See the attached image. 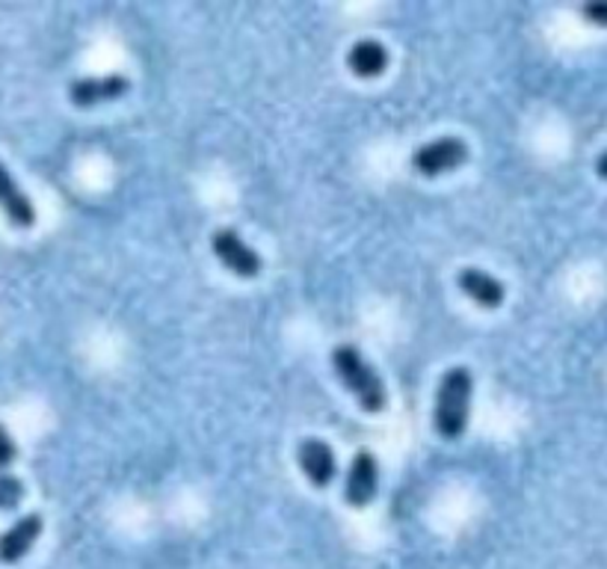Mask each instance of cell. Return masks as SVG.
Listing matches in <instances>:
<instances>
[{"instance_id": "6da1fadb", "label": "cell", "mask_w": 607, "mask_h": 569, "mask_svg": "<svg viewBox=\"0 0 607 569\" xmlns=\"http://www.w3.org/2000/svg\"><path fill=\"white\" fill-rule=\"evenodd\" d=\"M471 392H475V377L468 368L456 365L447 368L439 392H435L433 421L442 439H459L468 427V409H471Z\"/></svg>"}, {"instance_id": "7a4b0ae2", "label": "cell", "mask_w": 607, "mask_h": 569, "mask_svg": "<svg viewBox=\"0 0 607 569\" xmlns=\"http://www.w3.org/2000/svg\"><path fill=\"white\" fill-rule=\"evenodd\" d=\"M332 365H336L341 383L347 385V392L362 404V409H368V413H382L385 409V404H389L385 385H382L380 374L370 368V362L362 356L358 347L338 344L332 351Z\"/></svg>"}, {"instance_id": "3957f363", "label": "cell", "mask_w": 607, "mask_h": 569, "mask_svg": "<svg viewBox=\"0 0 607 569\" xmlns=\"http://www.w3.org/2000/svg\"><path fill=\"white\" fill-rule=\"evenodd\" d=\"M468 161V146L459 137H442V140L418 146L413 152V169L418 176L435 178L442 173H454Z\"/></svg>"}, {"instance_id": "277c9868", "label": "cell", "mask_w": 607, "mask_h": 569, "mask_svg": "<svg viewBox=\"0 0 607 569\" xmlns=\"http://www.w3.org/2000/svg\"><path fill=\"white\" fill-rule=\"evenodd\" d=\"M211 246H214V255H217L219 262L226 270H231L235 276L240 279H252V276L261 274V255L252 250L250 243L240 238L238 231L231 229H219L214 238H211Z\"/></svg>"}, {"instance_id": "5b68a950", "label": "cell", "mask_w": 607, "mask_h": 569, "mask_svg": "<svg viewBox=\"0 0 607 569\" xmlns=\"http://www.w3.org/2000/svg\"><path fill=\"white\" fill-rule=\"evenodd\" d=\"M377 486H380V469H377V460L370 451H358L353 463H350L347 471V483H344V502L350 507H368L377 495Z\"/></svg>"}, {"instance_id": "8992f818", "label": "cell", "mask_w": 607, "mask_h": 569, "mask_svg": "<svg viewBox=\"0 0 607 569\" xmlns=\"http://www.w3.org/2000/svg\"><path fill=\"white\" fill-rule=\"evenodd\" d=\"M130 89V80L125 75H101V77H77L68 87V99L77 108H96L104 101L122 99Z\"/></svg>"}, {"instance_id": "52a82bcc", "label": "cell", "mask_w": 607, "mask_h": 569, "mask_svg": "<svg viewBox=\"0 0 607 569\" xmlns=\"http://www.w3.org/2000/svg\"><path fill=\"white\" fill-rule=\"evenodd\" d=\"M296 463H300L305 478H308L312 486H317V490H326L329 483L336 481V451L329 448L324 439H303L300 448H296Z\"/></svg>"}, {"instance_id": "ba28073f", "label": "cell", "mask_w": 607, "mask_h": 569, "mask_svg": "<svg viewBox=\"0 0 607 569\" xmlns=\"http://www.w3.org/2000/svg\"><path fill=\"white\" fill-rule=\"evenodd\" d=\"M39 534H42V516H22L15 526H10L0 534V564H18L22 558H27Z\"/></svg>"}, {"instance_id": "9c48e42d", "label": "cell", "mask_w": 607, "mask_h": 569, "mask_svg": "<svg viewBox=\"0 0 607 569\" xmlns=\"http://www.w3.org/2000/svg\"><path fill=\"white\" fill-rule=\"evenodd\" d=\"M0 208L10 217L12 226H18V229H30L33 223H36L33 202L27 199V193H24L22 187L12 181V176L7 173V166L3 164H0Z\"/></svg>"}, {"instance_id": "30bf717a", "label": "cell", "mask_w": 607, "mask_h": 569, "mask_svg": "<svg viewBox=\"0 0 607 569\" xmlns=\"http://www.w3.org/2000/svg\"><path fill=\"white\" fill-rule=\"evenodd\" d=\"M456 284L463 288V294H466L468 300H475V303L483 308H498L501 303H504V284H501L495 276L478 270V267L459 270Z\"/></svg>"}, {"instance_id": "8fae6325", "label": "cell", "mask_w": 607, "mask_h": 569, "mask_svg": "<svg viewBox=\"0 0 607 569\" xmlns=\"http://www.w3.org/2000/svg\"><path fill=\"white\" fill-rule=\"evenodd\" d=\"M347 66L353 68V75L365 77V80L368 77H380L389 68V51L377 39H362V42L350 48Z\"/></svg>"}, {"instance_id": "7c38bea8", "label": "cell", "mask_w": 607, "mask_h": 569, "mask_svg": "<svg viewBox=\"0 0 607 569\" xmlns=\"http://www.w3.org/2000/svg\"><path fill=\"white\" fill-rule=\"evenodd\" d=\"M24 498V483L15 475H0V510H15Z\"/></svg>"}, {"instance_id": "4fadbf2b", "label": "cell", "mask_w": 607, "mask_h": 569, "mask_svg": "<svg viewBox=\"0 0 607 569\" xmlns=\"http://www.w3.org/2000/svg\"><path fill=\"white\" fill-rule=\"evenodd\" d=\"M15 457H18V448H15V442H12V437L7 433V427L0 425V469L12 466Z\"/></svg>"}, {"instance_id": "5bb4252c", "label": "cell", "mask_w": 607, "mask_h": 569, "mask_svg": "<svg viewBox=\"0 0 607 569\" xmlns=\"http://www.w3.org/2000/svg\"><path fill=\"white\" fill-rule=\"evenodd\" d=\"M586 22L598 24V27H607V3H586L584 10Z\"/></svg>"}, {"instance_id": "9a60e30c", "label": "cell", "mask_w": 607, "mask_h": 569, "mask_svg": "<svg viewBox=\"0 0 607 569\" xmlns=\"http://www.w3.org/2000/svg\"><path fill=\"white\" fill-rule=\"evenodd\" d=\"M596 173H598V178H605L607 181V152L596 161Z\"/></svg>"}]
</instances>
